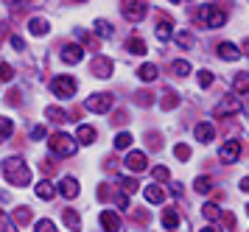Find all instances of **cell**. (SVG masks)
<instances>
[{
    "label": "cell",
    "instance_id": "4dcf8cb0",
    "mask_svg": "<svg viewBox=\"0 0 249 232\" xmlns=\"http://www.w3.org/2000/svg\"><path fill=\"white\" fill-rule=\"evenodd\" d=\"M95 34H98L101 39H109V36H112V25L107 20H95Z\"/></svg>",
    "mask_w": 249,
    "mask_h": 232
},
{
    "label": "cell",
    "instance_id": "ffe728a7",
    "mask_svg": "<svg viewBox=\"0 0 249 232\" xmlns=\"http://www.w3.org/2000/svg\"><path fill=\"white\" fill-rule=\"evenodd\" d=\"M171 28H174V25H171L168 20H160V22H157L154 34H157V39H160V42H168L171 36H174V31H171Z\"/></svg>",
    "mask_w": 249,
    "mask_h": 232
},
{
    "label": "cell",
    "instance_id": "ba28073f",
    "mask_svg": "<svg viewBox=\"0 0 249 232\" xmlns=\"http://www.w3.org/2000/svg\"><path fill=\"white\" fill-rule=\"evenodd\" d=\"M81 59H84V48L81 45H65L62 48V62L65 65H79Z\"/></svg>",
    "mask_w": 249,
    "mask_h": 232
},
{
    "label": "cell",
    "instance_id": "f1b7e54d",
    "mask_svg": "<svg viewBox=\"0 0 249 232\" xmlns=\"http://www.w3.org/2000/svg\"><path fill=\"white\" fill-rule=\"evenodd\" d=\"M137 76L143 78V81H154V78H157V65H143L140 67V70H137Z\"/></svg>",
    "mask_w": 249,
    "mask_h": 232
},
{
    "label": "cell",
    "instance_id": "52a82bcc",
    "mask_svg": "<svg viewBox=\"0 0 249 232\" xmlns=\"http://www.w3.org/2000/svg\"><path fill=\"white\" fill-rule=\"evenodd\" d=\"M146 3H124V17L129 22H140L146 17Z\"/></svg>",
    "mask_w": 249,
    "mask_h": 232
},
{
    "label": "cell",
    "instance_id": "7c38bea8",
    "mask_svg": "<svg viewBox=\"0 0 249 232\" xmlns=\"http://www.w3.org/2000/svg\"><path fill=\"white\" fill-rule=\"evenodd\" d=\"M92 73H95L98 78H109V76H112V62H109V59H104V56L92 59Z\"/></svg>",
    "mask_w": 249,
    "mask_h": 232
},
{
    "label": "cell",
    "instance_id": "ab89813d",
    "mask_svg": "<svg viewBox=\"0 0 249 232\" xmlns=\"http://www.w3.org/2000/svg\"><path fill=\"white\" fill-rule=\"evenodd\" d=\"M213 84V73L210 70H199V87H210Z\"/></svg>",
    "mask_w": 249,
    "mask_h": 232
},
{
    "label": "cell",
    "instance_id": "d4e9b609",
    "mask_svg": "<svg viewBox=\"0 0 249 232\" xmlns=\"http://www.w3.org/2000/svg\"><path fill=\"white\" fill-rule=\"evenodd\" d=\"M45 118L48 121H53V123H62V121H68V112L62 109V107H48Z\"/></svg>",
    "mask_w": 249,
    "mask_h": 232
},
{
    "label": "cell",
    "instance_id": "b9f144b4",
    "mask_svg": "<svg viewBox=\"0 0 249 232\" xmlns=\"http://www.w3.org/2000/svg\"><path fill=\"white\" fill-rule=\"evenodd\" d=\"M118 207H121V210H129V196H126V193H118Z\"/></svg>",
    "mask_w": 249,
    "mask_h": 232
},
{
    "label": "cell",
    "instance_id": "277c9868",
    "mask_svg": "<svg viewBox=\"0 0 249 232\" xmlns=\"http://www.w3.org/2000/svg\"><path fill=\"white\" fill-rule=\"evenodd\" d=\"M84 109L104 115V112L112 109V95H107V92H95V95H90V98L84 101Z\"/></svg>",
    "mask_w": 249,
    "mask_h": 232
},
{
    "label": "cell",
    "instance_id": "44dd1931",
    "mask_svg": "<svg viewBox=\"0 0 249 232\" xmlns=\"http://www.w3.org/2000/svg\"><path fill=\"white\" fill-rule=\"evenodd\" d=\"M36 196H39V199H45V201H51L53 196H56V188H53L48 179H42V182L36 185Z\"/></svg>",
    "mask_w": 249,
    "mask_h": 232
},
{
    "label": "cell",
    "instance_id": "1f68e13d",
    "mask_svg": "<svg viewBox=\"0 0 249 232\" xmlns=\"http://www.w3.org/2000/svg\"><path fill=\"white\" fill-rule=\"evenodd\" d=\"M12 218H14V224H28L31 221V210H28V207H17V210L12 213Z\"/></svg>",
    "mask_w": 249,
    "mask_h": 232
},
{
    "label": "cell",
    "instance_id": "603a6c76",
    "mask_svg": "<svg viewBox=\"0 0 249 232\" xmlns=\"http://www.w3.org/2000/svg\"><path fill=\"white\" fill-rule=\"evenodd\" d=\"M162 227H165V230H177V227H179V213L177 210H162Z\"/></svg>",
    "mask_w": 249,
    "mask_h": 232
},
{
    "label": "cell",
    "instance_id": "74e56055",
    "mask_svg": "<svg viewBox=\"0 0 249 232\" xmlns=\"http://www.w3.org/2000/svg\"><path fill=\"white\" fill-rule=\"evenodd\" d=\"M135 95H137V104H140V107H151V104H154L151 92H146V89H140V92H135Z\"/></svg>",
    "mask_w": 249,
    "mask_h": 232
},
{
    "label": "cell",
    "instance_id": "bcb514c9",
    "mask_svg": "<svg viewBox=\"0 0 249 232\" xmlns=\"http://www.w3.org/2000/svg\"><path fill=\"white\" fill-rule=\"evenodd\" d=\"M241 190H244V193H249V177L241 179Z\"/></svg>",
    "mask_w": 249,
    "mask_h": 232
},
{
    "label": "cell",
    "instance_id": "3957f363",
    "mask_svg": "<svg viewBox=\"0 0 249 232\" xmlns=\"http://www.w3.org/2000/svg\"><path fill=\"white\" fill-rule=\"evenodd\" d=\"M51 92H53L56 98H73V95H76V78L56 76L51 81Z\"/></svg>",
    "mask_w": 249,
    "mask_h": 232
},
{
    "label": "cell",
    "instance_id": "4fadbf2b",
    "mask_svg": "<svg viewBox=\"0 0 249 232\" xmlns=\"http://www.w3.org/2000/svg\"><path fill=\"white\" fill-rule=\"evenodd\" d=\"M101 227H104L107 232H118V230H121V218H118V213L104 210V213H101Z\"/></svg>",
    "mask_w": 249,
    "mask_h": 232
},
{
    "label": "cell",
    "instance_id": "484cf974",
    "mask_svg": "<svg viewBox=\"0 0 249 232\" xmlns=\"http://www.w3.org/2000/svg\"><path fill=\"white\" fill-rule=\"evenodd\" d=\"M12 132H14L12 118H3V115H0V143H3V140H9V137H12Z\"/></svg>",
    "mask_w": 249,
    "mask_h": 232
},
{
    "label": "cell",
    "instance_id": "f546056e",
    "mask_svg": "<svg viewBox=\"0 0 249 232\" xmlns=\"http://www.w3.org/2000/svg\"><path fill=\"white\" fill-rule=\"evenodd\" d=\"M132 140H135V137H132L129 132H118V134H115V148H121V151H124V148L132 145Z\"/></svg>",
    "mask_w": 249,
    "mask_h": 232
},
{
    "label": "cell",
    "instance_id": "4316f807",
    "mask_svg": "<svg viewBox=\"0 0 249 232\" xmlns=\"http://www.w3.org/2000/svg\"><path fill=\"white\" fill-rule=\"evenodd\" d=\"M126 48H129V54H135V56H143V54H146V42H143L140 36H132Z\"/></svg>",
    "mask_w": 249,
    "mask_h": 232
},
{
    "label": "cell",
    "instance_id": "ac0fdd59",
    "mask_svg": "<svg viewBox=\"0 0 249 232\" xmlns=\"http://www.w3.org/2000/svg\"><path fill=\"white\" fill-rule=\"evenodd\" d=\"M62 218H65V224H68V230H73V232L81 230V218H79V213L73 210V207H65Z\"/></svg>",
    "mask_w": 249,
    "mask_h": 232
},
{
    "label": "cell",
    "instance_id": "7bdbcfd3",
    "mask_svg": "<svg viewBox=\"0 0 249 232\" xmlns=\"http://www.w3.org/2000/svg\"><path fill=\"white\" fill-rule=\"evenodd\" d=\"M31 137H34V140H42V137H45V126H34V129H31Z\"/></svg>",
    "mask_w": 249,
    "mask_h": 232
},
{
    "label": "cell",
    "instance_id": "83f0119b",
    "mask_svg": "<svg viewBox=\"0 0 249 232\" xmlns=\"http://www.w3.org/2000/svg\"><path fill=\"white\" fill-rule=\"evenodd\" d=\"M193 188H196V193H210V190H213V179L210 177H196Z\"/></svg>",
    "mask_w": 249,
    "mask_h": 232
},
{
    "label": "cell",
    "instance_id": "c3c4849f",
    "mask_svg": "<svg viewBox=\"0 0 249 232\" xmlns=\"http://www.w3.org/2000/svg\"><path fill=\"white\" fill-rule=\"evenodd\" d=\"M202 232H221V230H215V227H204Z\"/></svg>",
    "mask_w": 249,
    "mask_h": 232
},
{
    "label": "cell",
    "instance_id": "9c48e42d",
    "mask_svg": "<svg viewBox=\"0 0 249 232\" xmlns=\"http://www.w3.org/2000/svg\"><path fill=\"white\" fill-rule=\"evenodd\" d=\"M218 157H221V162H235L238 157H241V143H238V140H227V143L221 145Z\"/></svg>",
    "mask_w": 249,
    "mask_h": 232
},
{
    "label": "cell",
    "instance_id": "5b68a950",
    "mask_svg": "<svg viewBox=\"0 0 249 232\" xmlns=\"http://www.w3.org/2000/svg\"><path fill=\"white\" fill-rule=\"evenodd\" d=\"M202 20H204L207 28H221V25L227 22V14L218 9V6H204L202 9Z\"/></svg>",
    "mask_w": 249,
    "mask_h": 232
},
{
    "label": "cell",
    "instance_id": "681fc988",
    "mask_svg": "<svg viewBox=\"0 0 249 232\" xmlns=\"http://www.w3.org/2000/svg\"><path fill=\"white\" fill-rule=\"evenodd\" d=\"M244 51H247V56H249V39H244Z\"/></svg>",
    "mask_w": 249,
    "mask_h": 232
},
{
    "label": "cell",
    "instance_id": "8fae6325",
    "mask_svg": "<svg viewBox=\"0 0 249 232\" xmlns=\"http://www.w3.org/2000/svg\"><path fill=\"white\" fill-rule=\"evenodd\" d=\"M59 193H62L65 199H76V196H79V182L73 177H65L59 182Z\"/></svg>",
    "mask_w": 249,
    "mask_h": 232
},
{
    "label": "cell",
    "instance_id": "e0dca14e",
    "mask_svg": "<svg viewBox=\"0 0 249 232\" xmlns=\"http://www.w3.org/2000/svg\"><path fill=\"white\" fill-rule=\"evenodd\" d=\"M143 196H146L148 204H160V201L165 199V190L160 188V185H148V188L143 190Z\"/></svg>",
    "mask_w": 249,
    "mask_h": 232
},
{
    "label": "cell",
    "instance_id": "ee69618b",
    "mask_svg": "<svg viewBox=\"0 0 249 232\" xmlns=\"http://www.w3.org/2000/svg\"><path fill=\"white\" fill-rule=\"evenodd\" d=\"M177 39H179V45H182V48H191V45H193L191 34H179V36H177Z\"/></svg>",
    "mask_w": 249,
    "mask_h": 232
},
{
    "label": "cell",
    "instance_id": "5bb4252c",
    "mask_svg": "<svg viewBox=\"0 0 249 232\" xmlns=\"http://www.w3.org/2000/svg\"><path fill=\"white\" fill-rule=\"evenodd\" d=\"M193 132H196V140H199V143H210V140L215 137L213 123H196V129H193Z\"/></svg>",
    "mask_w": 249,
    "mask_h": 232
},
{
    "label": "cell",
    "instance_id": "6da1fadb",
    "mask_svg": "<svg viewBox=\"0 0 249 232\" xmlns=\"http://www.w3.org/2000/svg\"><path fill=\"white\" fill-rule=\"evenodd\" d=\"M3 177L9 179L12 185L23 188V185L31 182V171H28V165H25L20 157H9V160H3Z\"/></svg>",
    "mask_w": 249,
    "mask_h": 232
},
{
    "label": "cell",
    "instance_id": "f6af8a7d",
    "mask_svg": "<svg viewBox=\"0 0 249 232\" xmlns=\"http://www.w3.org/2000/svg\"><path fill=\"white\" fill-rule=\"evenodd\" d=\"M12 48H14V51H25V42L20 39V36H17V34L12 36Z\"/></svg>",
    "mask_w": 249,
    "mask_h": 232
},
{
    "label": "cell",
    "instance_id": "7dc6e473",
    "mask_svg": "<svg viewBox=\"0 0 249 232\" xmlns=\"http://www.w3.org/2000/svg\"><path fill=\"white\" fill-rule=\"evenodd\" d=\"M6 230V215H3V213H0V232Z\"/></svg>",
    "mask_w": 249,
    "mask_h": 232
},
{
    "label": "cell",
    "instance_id": "d590c367",
    "mask_svg": "<svg viewBox=\"0 0 249 232\" xmlns=\"http://www.w3.org/2000/svg\"><path fill=\"white\" fill-rule=\"evenodd\" d=\"M121 188H124V193H137V179L121 177Z\"/></svg>",
    "mask_w": 249,
    "mask_h": 232
},
{
    "label": "cell",
    "instance_id": "f35d334b",
    "mask_svg": "<svg viewBox=\"0 0 249 232\" xmlns=\"http://www.w3.org/2000/svg\"><path fill=\"white\" fill-rule=\"evenodd\" d=\"M14 78V70L12 65H6V62H0V81H12Z\"/></svg>",
    "mask_w": 249,
    "mask_h": 232
},
{
    "label": "cell",
    "instance_id": "2e32d148",
    "mask_svg": "<svg viewBox=\"0 0 249 232\" xmlns=\"http://www.w3.org/2000/svg\"><path fill=\"white\" fill-rule=\"evenodd\" d=\"M76 140H79V143H84V145L95 143V129H92V126H87V123H81L79 129H76Z\"/></svg>",
    "mask_w": 249,
    "mask_h": 232
},
{
    "label": "cell",
    "instance_id": "8992f818",
    "mask_svg": "<svg viewBox=\"0 0 249 232\" xmlns=\"http://www.w3.org/2000/svg\"><path fill=\"white\" fill-rule=\"evenodd\" d=\"M124 162H126V168H129V171H135V174H140V171H146V168H148V160H146L143 151H129Z\"/></svg>",
    "mask_w": 249,
    "mask_h": 232
},
{
    "label": "cell",
    "instance_id": "836d02e7",
    "mask_svg": "<svg viewBox=\"0 0 249 232\" xmlns=\"http://www.w3.org/2000/svg\"><path fill=\"white\" fill-rule=\"evenodd\" d=\"M34 232H56V224L51 221V218H42V221L34 224Z\"/></svg>",
    "mask_w": 249,
    "mask_h": 232
},
{
    "label": "cell",
    "instance_id": "30bf717a",
    "mask_svg": "<svg viewBox=\"0 0 249 232\" xmlns=\"http://www.w3.org/2000/svg\"><path fill=\"white\" fill-rule=\"evenodd\" d=\"M241 109H244V104L238 98H224L215 107V115H218V118H221V115H235V112H241Z\"/></svg>",
    "mask_w": 249,
    "mask_h": 232
},
{
    "label": "cell",
    "instance_id": "f907efd6",
    "mask_svg": "<svg viewBox=\"0 0 249 232\" xmlns=\"http://www.w3.org/2000/svg\"><path fill=\"white\" fill-rule=\"evenodd\" d=\"M247 213H249V204H247Z\"/></svg>",
    "mask_w": 249,
    "mask_h": 232
},
{
    "label": "cell",
    "instance_id": "7402d4cb",
    "mask_svg": "<svg viewBox=\"0 0 249 232\" xmlns=\"http://www.w3.org/2000/svg\"><path fill=\"white\" fill-rule=\"evenodd\" d=\"M28 31L34 34V36H45V34H48V20H42V17H31Z\"/></svg>",
    "mask_w": 249,
    "mask_h": 232
},
{
    "label": "cell",
    "instance_id": "d6a6232c",
    "mask_svg": "<svg viewBox=\"0 0 249 232\" xmlns=\"http://www.w3.org/2000/svg\"><path fill=\"white\" fill-rule=\"evenodd\" d=\"M174 157L185 162V160H191V148H188L185 143H177V145H174Z\"/></svg>",
    "mask_w": 249,
    "mask_h": 232
},
{
    "label": "cell",
    "instance_id": "60d3db41",
    "mask_svg": "<svg viewBox=\"0 0 249 232\" xmlns=\"http://www.w3.org/2000/svg\"><path fill=\"white\" fill-rule=\"evenodd\" d=\"M177 104H179V98H177V95H174V92H168V95H165V98H162V109H174V107H177Z\"/></svg>",
    "mask_w": 249,
    "mask_h": 232
},
{
    "label": "cell",
    "instance_id": "e575fe53",
    "mask_svg": "<svg viewBox=\"0 0 249 232\" xmlns=\"http://www.w3.org/2000/svg\"><path fill=\"white\" fill-rule=\"evenodd\" d=\"M174 73H177V76H188V73H191V62L177 59V62H174Z\"/></svg>",
    "mask_w": 249,
    "mask_h": 232
},
{
    "label": "cell",
    "instance_id": "d6986e66",
    "mask_svg": "<svg viewBox=\"0 0 249 232\" xmlns=\"http://www.w3.org/2000/svg\"><path fill=\"white\" fill-rule=\"evenodd\" d=\"M202 215L207 218V221H218V218H224V210L218 207V204H213V201H207L202 207Z\"/></svg>",
    "mask_w": 249,
    "mask_h": 232
},
{
    "label": "cell",
    "instance_id": "cb8c5ba5",
    "mask_svg": "<svg viewBox=\"0 0 249 232\" xmlns=\"http://www.w3.org/2000/svg\"><path fill=\"white\" fill-rule=\"evenodd\" d=\"M232 87H235L238 95H247L249 92V73H238L235 81H232Z\"/></svg>",
    "mask_w": 249,
    "mask_h": 232
},
{
    "label": "cell",
    "instance_id": "8d00e7d4",
    "mask_svg": "<svg viewBox=\"0 0 249 232\" xmlns=\"http://www.w3.org/2000/svg\"><path fill=\"white\" fill-rule=\"evenodd\" d=\"M151 177H154V182H168L171 174H168V168L165 165H157L154 171H151Z\"/></svg>",
    "mask_w": 249,
    "mask_h": 232
},
{
    "label": "cell",
    "instance_id": "7a4b0ae2",
    "mask_svg": "<svg viewBox=\"0 0 249 232\" xmlns=\"http://www.w3.org/2000/svg\"><path fill=\"white\" fill-rule=\"evenodd\" d=\"M48 145H51V151L56 157H73L76 148H79V140H73V137L65 134V132H56V134H51Z\"/></svg>",
    "mask_w": 249,
    "mask_h": 232
},
{
    "label": "cell",
    "instance_id": "9a60e30c",
    "mask_svg": "<svg viewBox=\"0 0 249 232\" xmlns=\"http://www.w3.org/2000/svg\"><path fill=\"white\" fill-rule=\"evenodd\" d=\"M218 56H221L224 62H238V59H241V51H238L232 42H221L218 45Z\"/></svg>",
    "mask_w": 249,
    "mask_h": 232
}]
</instances>
